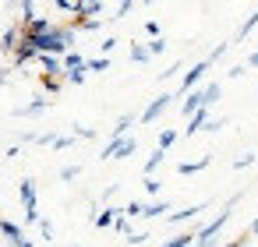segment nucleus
Returning <instances> with one entry per match:
<instances>
[{
    "instance_id": "49",
    "label": "nucleus",
    "mask_w": 258,
    "mask_h": 247,
    "mask_svg": "<svg viewBox=\"0 0 258 247\" xmlns=\"http://www.w3.org/2000/svg\"><path fill=\"white\" fill-rule=\"evenodd\" d=\"M18 247H36V243H32V240H22V243H18Z\"/></svg>"
},
{
    "instance_id": "1",
    "label": "nucleus",
    "mask_w": 258,
    "mask_h": 247,
    "mask_svg": "<svg viewBox=\"0 0 258 247\" xmlns=\"http://www.w3.org/2000/svg\"><path fill=\"white\" fill-rule=\"evenodd\" d=\"M237 198H240V194H233V198H230V201L223 205V212H219L216 219H209V222H205V226H202V229L195 233V247H219V243H216V236H219V229H223V226L230 222V212H233Z\"/></svg>"
},
{
    "instance_id": "8",
    "label": "nucleus",
    "mask_w": 258,
    "mask_h": 247,
    "mask_svg": "<svg viewBox=\"0 0 258 247\" xmlns=\"http://www.w3.org/2000/svg\"><path fill=\"white\" fill-rule=\"evenodd\" d=\"M99 11H103L99 0H75V22H92V15Z\"/></svg>"
},
{
    "instance_id": "45",
    "label": "nucleus",
    "mask_w": 258,
    "mask_h": 247,
    "mask_svg": "<svg viewBox=\"0 0 258 247\" xmlns=\"http://www.w3.org/2000/svg\"><path fill=\"white\" fill-rule=\"evenodd\" d=\"M145 240H149L145 233H131V236H127V243H145Z\"/></svg>"
},
{
    "instance_id": "21",
    "label": "nucleus",
    "mask_w": 258,
    "mask_h": 247,
    "mask_svg": "<svg viewBox=\"0 0 258 247\" xmlns=\"http://www.w3.org/2000/svg\"><path fill=\"white\" fill-rule=\"evenodd\" d=\"M75 67H85V57H82L78 50H71V53L64 57V71H75Z\"/></svg>"
},
{
    "instance_id": "37",
    "label": "nucleus",
    "mask_w": 258,
    "mask_h": 247,
    "mask_svg": "<svg viewBox=\"0 0 258 247\" xmlns=\"http://www.w3.org/2000/svg\"><path fill=\"white\" fill-rule=\"evenodd\" d=\"M251 162H254V155H251V152H244L240 159H233V170H244V166H251Z\"/></svg>"
},
{
    "instance_id": "40",
    "label": "nucleus",
    "mask_w": 258,
    "mask_h": 247,
    "mask_svg": "<svg viewBox=\"0 0 258 247\" xmlns=\"http://www.w3.org/2000/svg\"><path fill=\"white\" fill-rule=\"evenodd\" d=\"M53 8H57V11H71V15H75V0H53Z\"/></svg>"
},
{
    "instance_id": "23",
    "label": "nucleus",
    "mask_w": 258,
    "mask_h": 247,
    "mask_svg": "<svg viewBox=\"0 0 258 247\" xmlns=\"http://www.w3.org/2000/svg\"><path fill=\"white\" fill-rule=\"evenodd\" d=\"M254 25H258V8H254V11H251V15H247V18H244V25H240V29H237V39H244V36H247V32H251V29H254Z\"/></svg>"
},
{
    "instance_id": "39",
    "label": "nucleus",
    "mask_w": 258,
    "mask_h": 247,
    "mask_svg": "<svg viewBox=\"0 0 258 247\" xmlns=\"http://www.w3.org/2000/svg\"><path fill=\"white\" fill-rule=\"evenodd\" d=\"M159 187H163V184H159L156 177H145V191H149V194H159Z\"/></svg>"
},
{
    "instance_id": "24",
    "label": "nucleus",
    "mask_w": 258,
    "mask_h": 247,
    "mask_svg": "<svg viewBox=\"0 0 258 247\" xmlns=\"http://www.w3.org/2000/svg\"><path fill=\"white\" fill-rule=\"evenodd\" d=\"M163 247H195V233H180V236H173V240H166Z\"/></svg>"
},
{
    "instance_id": "10",
    "label": "nucleus",
    "mask_w": 258,
    "mask_h": 247,
    "mask_svg": "<svg viewBox=\"0 0 258 247\" xmlns=\"http://www.w3.org/2000/svg\"><path fill=\"white\" fill-rule=\"evenodd\" d=\"M39 67L50 78H64V57H39Z\"/></svg>"
},
{
    "instance_id": "46",
    "label": "nucleus",
    "mask_w": 258,
    "mask_h": 247,
    "mask_svg": "<svg viewBox=\"0 0 258 247\" xmlns=\"http://www.w3.org/2000/svg\"><path fill=\"white\" fill-rule=\"evenodd\" d=\"M247 67H258V50H254V53L247 57Z\"/></svg>"
},
{
    "instance_id": "42",
    "label": "nucleus",
    "mask_w": 258,
    "mask_h": 247,
    "mask_svg": "<svg viewBox=\"0 0 258 247\" xmlns=\"http://www.w3.org/2000/svg\"><path fill=\"white\" fill-rule=\"evenodd\" d=\"M131 8H135V4H131V0H124V4H120V8H117V15H113V18H124V15H127V11H131Z\"/></svg>"
},
{
    "instance_id": "12",
    "label": "nucleus",
    "mask_w": 258,
    "mask_h": 247,
    "mask_svg": "<svg viewBox=\"0 0 258 247\" xmlns=\"http://www.w3.org/2000/svg\"><path fill=\"white\" fill-rule=\"evenodd\" d=\"M209 205L205 201H198V205H187V208H180V212H173V215H166V222H187V219H195L198 212H205Z\"/></svg>"
},
{
    "instance_id": "31",
    "label": "nucleus",
    "mask_w": 258,
    "mask_h": 247,
    "mask_svg": "<svg viewBox=\"0 0 258 247\" xmlns=\"http://www.w3.org/2000/svg\"><path fill=\"white\" fill-rule=\"evenodd\" d=\"M78 173H82V166H78V162H71V166H64V170H60V180H75Z\"/></svg>"
},
{
    "instance_id": "35",
    "label": "nucleus",
    "mask_w": 258,
    "mask_h": 247,
    "mask_svg": "<svg viewBox=\"0 0 258 247\" xmlns=\"http://www.w3.org/2000/svg\"><path fill=\"white\" fill-rule=\"evenodd\" d=\"M251 243V233H240L237 240H230V243H219V247H247Z\"/></svg>"
},
{
    "instance_id": "27",
    "label": "nucleus",
    "mask_w": 258,
    "mask_h": 247,
    "mask_svg": "<svg viewBox=\"0 0 258 247\" xmlns=\"http://www.w3.org/2000/svg\"><path fill=\"white\" fill-rule=\"evenodd\" d=\"M85 67L89 71H110V57H92V60H85Z\"/></svg>"
},
{
    "instance_id": "34",
    "label": "nucleus",
    "mask_w": 258,
    "mask_h": 247,
    "mask_svg": "<svg viewBox=\"0 0 258 247\" xmlns=\"http://www.w3.org/2000/svg\"><path fill=\"white\" fill-rule=\"evenodd\" d=\"M75 145V134H57V141H53V148H71Z\"/></svg>"
},
{
    "instance_id": "2",
    "label": "nucleus",
    "mask_w": 258,
    "mask_h": 247,
    "mask_svg": "<svg viewBox=\"0 0 258 247\" xmlns=\"http://www.w3.org/2000/svg\"><path fill=\"white\" fill-rule=\"evenodd\" d=\"M18 194H22V205H25V222H43L39 219V201H36V180H22Z\"/></svg>"
},
{
    "instance_id": "16",
    "label": "nucleus",
    "mask_w": 258,
    "mask_h": 247,
    "mask_svg": "<svg viewBox=\"0 0 258 247\" xmlns=\"http://www.w3.org/2000/svg\"><path fill=\"white\" fill-rule=\"evenodd\" d=\"M209 162H212V155H202V159H195V162H180V166H177V173H180V177H191V173L205 170Z\"/></svg>"
},
{
    "instance_id": "6",
    "label": "nucleus",
    "mask_w": 258,
    "mask_h": 247,
    "mask_svg": "<svg viewBox=\"0 0 258 247\" xmlns=\"http://www.w3.org/2000/svg\"><path fill=\"white\" fill-rule=\"evenodd\" d=\"M198 110H209V106H205V89H195V92H187V99L180 103V113H184V117H195Z\"/></svg>"
},
{
    "instance_id": "47",
    "label": "nucleus",
    "mask_w": 258,
    "mask_h": 247,
    "mask_svg": "<svg viewBox=\"0 0 258 247\" xmlns=\"http://www.w3.org/2000/svg\"><path fill=\"white\" fill-rule=\"evenodd\" d=\"M247 233H251V236H258V219H251V226H247Z\"/></svg>"
},
{
    "instance_id": "26",
    "label": "nucleus",
    "mask_w": 258,
    "mask_h": 247,
    "mask_svg": "<svg viewBox=\"0 0 258 247\" xmlns=\"http://www.w3.org/2000/svg\"><path fill=\"white\" fill-rule=\"evenodd\" d=\"M177 138H180V134H177V131H173V127H166V131H163V134H159V145H156V148H163V152H166V148H170V145H173V141H177Z\"/></svg>"
},
{
    "instance_id": "33",
    "label": "nucleus",
    "mask_w": 258,
    "mask_h": 247,
    "mask_svg": "<svg viewBox=\"0 0 258 247\" xmlns=\"http://www.w3.org/2000/svg\"><path fill=\"white\" fill-rule=\"evenodd\" d=\"M163 50H166V39H163V36H159V39H152V43H149V53H152V57H159V53H163Z\"/></svg>"
},
{
    "instance_id": "17",
    "label": "nucleus",
    "mask_w": 258,
    "mask_h": 247,
    "mask_svg": "<svg viewBox=\"0 0 258 247\" xmlns=\"http://www.w3.org/2000/svg\"><path fill=\"white\" fill-rule=\"evenodd\" d=\"M18 11H22V29L25 25H32L39 15H36V4H32V0H22V4H18Z\"/></svg>"
},
{
    "instance_id": "20",
    "label": "nucleus",
    "mask_w": 258,
    "mask_h": 247,
    "mask_svg": "<svg viewBox=\"0 0 258 247\" xmlns=\"http://www.w3.org/2000/svg\"><path fill=\"white\" fill-rule=\"evenodd\" d=\"M131 60H135V64H145V60H152L149 46H138V43H131Z\"/></svg>"
},
{
    "instance_id": "5",
    "label": "nucleus",
    "mask_w": 258,
    "mask_h": 247,
    "mask_svg": "<svg viewBox=\"0 0 258 247\" xmlns=\"http://www.w3.org/2000/svg\"><path fill=\"white\" fill-rule=\"evenodd\" d=\"M209 67H212V64H209V57H205V60H198V64H195V67L180 78V92H195V85L209 74Z\"/></svg>"
},
{
    "instance_id": "29",
    "label": "nucleus",
    "mask_w": 258,
    "mask_h": 247,
    "mask_svg": "<svg viewBox=\"0 0 258 247\" xmlns=\"http://www.w3.org/2000/svg\"><path fill=\"white\" fill-rule=\"evenodd\" d=\"M39 81H43V89H46V92H60V85H64V78H50V74H43Z\"/></svg>"
},
{
    "instance_id": "30",
    "label": "nucleus",
    "mask_w": 258,
    "mask_h": 247,
    "mask_svg": "<svg viewBox=\"0 0 258 247\" xmlns=\"http://www.w3.org/2000/svg\"><path fill=\"white\" fill-rule=\"evenodd\" d=\"M113 229H117V233H124V236H131V222H127V215H124V212L117 215V222H113Z\"/></svg>"
},
{
    "instance_id": "15",
    "label": "nucleus",
    "mask_w": 258,
    "mask_h": 247,
    "mask_svg": "<svg viewBox=\"0 0 258 247\" xmlns=\"http://www.w3.org/2000/svg\"><path fill=\"white\" fill-rule=\"evenodd\" d=\"M120 212H124V208H103V212H96V215H92V222H96L99 229H106V226H113V222H117V215H120Z\"/></svg>"
},
{
    "instance_id": "11",
    "label": "nucleus",
    "mask_w": 258,
    "mask_h": 247,
    "mask_svg": "<svg viewBox=\"0 0 258 247\" xmlns=\"http://www.w3.org/2000/svg\"><path fill=\"white\" fill-rule=\"evenodd\" d=\"M209 127V110H198L195 117H187V127H184V134L191 138V134H198V131H205Z\"/></svg>"
},
{
    "instance_id": "48",
    "label": "nucleus",
    "mask_w": 258,
    "mask_h": 247,
    "mask_svg": "<svg viewBox=\"0 0 258 247\" xmlns=\"http://www.w3.org/2000/svg\"><path fill=\"white\" fill-rule=\"evenodd\" d=\"M4 81H8V71H0V89H4Z\"/></svg>"
},
{
    "instance_id": "44",
    "label": "nucleus",
    "mask_w": 258,
    "mask_h": 247,
    "mask_svg": "<svg viewBox=\"0 0 258 247\" xmlns=\"http://www.w3.org/2000/svg\"><path fill=\"white\" fill-rule=\"evenodd\" d=\"M39 233H43V236H46V240H50V236H53V226H50V222H46V219H43V222H39Z\"/></svg>"
},
{
    "instance_id": "14",
    "label": "nucleus",
    "mask_w": 258,
    "mask_h": 247,
    "mask_svg": "<svg viewBox=\"0 0 258 247\" xmlns=\"http://www.w3.org/2000/svg\"><path fill=\"white\" fill-rule=\"evenodd\" d=\"M46 106H50V99H32V103L18 106V110H15V117H36V113H43Z\"/></svg>"
},
{
    "instance_id": "4",
    "label": "nucleus",
    "mask_w": 258,
    "mask_h": 247,
    "mask_svg": "<svg viewBox=\"0 0 258 247\" xmlns=\"http://www.w3.org/2000/svg\"><path fill=\"white\" fill-rule=\"evenodd\" d=\"M170 103H173V96H170V92H159V96L145 106V113H142L138 120H142V124H156V120H159V113H166V106H170Z\"/></svg>"
},
{
    "instance_id": "38",
    "label": "nucleus",
    "mask_w": 258,
    "mask_h": 247,
    "mask_svg": "<svg viewBox=\"0 0 258 247\" xmlns=\"http://www.w3.org/2000/svg\"><path fill=\"white\" fill-rule=\"evenodd\" d=\"M226 50H230V46H226V43H219V46H216V50H212V53H209V64H216V60H219V57H223V53H226Z\"/></svg>"
},
{
    "instance_id": "18",
    "label": "nucleus",
    "mask_w": 258,
    "mask_h": 247,
    "mask_svg": "<svg viewBox=\"0 0 258 247\" xmlns=\"http://www.w3.org/2000/svg\"><path fill=\"white\" fill-rule=\"evenodd\" d=\"M163 159H166V152H163V148H156V152H152V155L145 159V177H152V173H156V170L163 166Z\"/></svg>"
},
{
    "instance_id": "9",
    "label": "nucleus",
    "mask_w": 258,
    "mask_h": 247,
    "mask_svg": "<svg viewBox=\"0 0 258 247\" xmlns=\"http://www.w3.org/2000/svg\"><path fill=\"white\" fill-rule=\"evenodd\" d=\"M18 43H22V25H18V29L11 25L4 36H0V53H15V50H18Z\"/></svg>"
},
{
    "instance_id": "7",
    "label": "nucleus",
    "mask_w": 258,
    "mask_h": 247,
    "mask_svg": "<svg viewBox=\"0 0 258 247\" xmlns=\"http://www.w3.org/2000/svg\"><path fill=\"white\" fill-rule=\"evenodd\" d=\"M0 236L8 240V247H18V243L25 240V229H22L18 222H11V219H0Z\"/></svg>"
},
{
    "instance_id": "36",
    "label": "nucleus",
    "mask_w": 258,
    "mask_h": 247,
    "mask_svg": "<svg viewBox=\"0 0 258 247\" xmlns=\"http://www.w3.org/2000/svg\"><path fill=\"white\" fill-rule=\"evenodd\" d=\"M75 138H85V141H92V138H96V127H75Z\"/></svg>"
},
{
    "instance_id": "43",
    "label": "nucleus",
    "mask_w": 258,
    "mask_h": 247,
    "mask_svg": "<svg viewBox=\"0 0 258 247\" xmlns=\"http://www.w3.org/2000/svg\"><path fill=\"white\" fill-rule=\"evenodd\" d=\"M113 46H117V39H103V43H99V50H103V57H106V53H110Z\"/></svg>"
},
{
    "instance_id": "3",
    "label": "nucleus",
    "mask_w": 258,
    "mask_h": 247,
    "mask_svg": "<svg viewBox=\"0 0 258 247\" xmlns=\"http://www.w3.org/2000/svg\"><path fill=\"white\" fill-rule=\"evenodd\" d=\"M135 148H138V141H135V138H110V141H106V148L99 152V159H127Z\"/></svg>"
},
{
    "instance_id": "13",
    "label": "nucleus",
    "mask_w": 258,
    "mask_h": 247,
    "mask_svg": "<svg viewBox=\"0 0 258 247\" xmlns=\"http://www.w3.org/2000/svg\"><path fill=\"white\" fill-rule=\"evenodd\" d=\"M29 60H39V53L22 39V43H18V50H15V67H22V64H29Z\"/></svg>"
},
{
    "instance_id": "25",
    "label": "nucleus",
    "mask_w": 258,
    "mask_h": 247,
    "mask_svg": "<svg viewBox=\"0 0 258 247\" xmlns=\"http://www.w3.org/2000/svg\"><path fill=\"white\" fill-rule=\"evenodd\" d=\"M85 74H89V67H75V71H64V81L82 85V81H85Z\"/></svg>"
},
{
    "instance_id": "19",
    "label": "nucleus",
    "mask_w": 258,
    "mask_h": 247,
    "mask_svg": "<svg viewBox=\"0 0 258 247\" xmlns=\"http://www.w3.org/2000/svg\"><path fill=\"white\" fill-rule=\"evenodd\" d=\"M163 212H170V205H166V201H149V205H145V212H142V219H156V215H163Z\"/></svg>"
},
{
    "instance_id": "22",
    "label": "nucleus",
    "mask_w": 258,
    "mask_h": 247,
    "mask_svg": "<svg viewBox=\"0 0 258 247\" xmlns=\"http://www.w3.org/2000/svg\"><path fill=\"white\" fill-rule=\"evenodd\" d=\"M131 124H135V117L124 113V117L117 120V127H113V138H127V127H131Z\"/></svg>"
},
{
    "instance_id": "41",
    "label": "nucleus",
    "mask_w": 258,
    "mask_h": 247,
    "mask_svg": "<svg viewBox=\"0 0 258 247\" xmlns=\"http://www.w3.org/2000/svg\"><path fill=\"white\" fill-rule=\"evenodd\" d=\"M145 32H149L152 39H159V22H145Z\"/></svg>"
},
{
    "instance_id": "28",
    "label": "nucleus",
    "mask_w": 258,
    "mask_h": 247,
    "mask_svg": "<svg viewBox=\"0 0 258 247\" xmlns=\"http://www.w3.org/2000/svg\"><path fill=\"white\" fill-rule=\"evenodd\" d=\"M205 89V106H212L216 99H219V81H209V85H202Z\"/></svg>"
},
{
    "instance_id": "32",
    "label": "nucleus",
    "mask_w": 258,
    "mask_h": 247,
    "mask_svg": "<svg viewBox=\"0 0 258 247\" xmlns=\"http://www.w3.org/2000/svg\"><path fill=\"white\" fill-rule=\"evenodd\" d=\"M142 212H145V205H142V201H131V205L124 208V215H127V219H138Z\"/></svg>"
}]
</instances>
